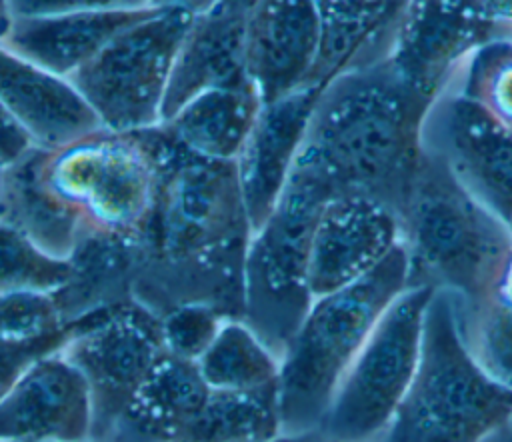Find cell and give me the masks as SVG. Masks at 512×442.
<instances>
[{
	"mask_svg": "<svg viewBox=\"0 0 512 442\" xmlns=\"http://www.w3.org/2000/svg\"><path fill=\"white\" fill-rule=\"evenodd\" d=\"M250 16L216 6L194 18L172 66L162 122L202 92L250 82L246 70Z\"/></svg>",
	"mask_w": 512,
	"mask_h": 442,
	"instance_id": "cell-18",
	"label": "cell"
},
{
	"mask_svg": "<svg viewBox=\"0 0 512 442\" xmlns=\"http://www.w3.org/2000/svg\"><path fill=\"white\" fill-rule=\"evenodd\" d=\"M456 312L462 338L476 362L512 390V304L490 294L466 310L456 306Z\"/></svg>",
	"mask_w": 512,
	"mask_h": 442,
	"instance_id": "cell-28",
	"label": "cell"
},
{
	"mask_svg": "<svg viewBox=\"0 0 512 442\" xmlns=\"http://www.w3.org/2000/svg\"><path fill=\"white\" fill-rule=\"evenodd\" d=\"M406 0H314L322 26L310 84L324 86L346 68L382 58Z\"/></svg>",
	"mask_w": 512,
	"mask_h": 442,
	"instance_id": "cell-23",
	"label": "cell"
},
{
	"mask_svg": "<svg viewBox=\"0 0 512 442\" xmlns=\"http://www.w3.org/2000/svg\"><path fill=\"white\" fill-rule=\"evenodd\" d=\"M262 0H222L218 6L222 8H228V10H236V12H246V14H252L258 4Z\"/></svg>",
	"mask_w": 512,
	"mask_h": 442,
	"instance_id": "cell-38",
	"label": "cell"
},
{
	"mask_svg": "<svg viewBox=\"0 0 512 442\" xmlns=\"http://www.w3.org/2000/svg\"><path fill=\"white\" fill-rule=\"evenodd\" d=\"M64 338L66 330L34 340L0 338V398L36 360L60 350Z\"/></svg>",
	"mask_w": 512,
	"mask_h": 442,
	"instance_id": "cell-32",
	"label": "cell"
},
{
	"mask_svg": "<svg viewBox=\"0 0 512 442\" xmlns=\"http://www.w3.org/2000/svg\"><path fill=\"white\" fill-rule=\"evenodd\" d=\"M272 442H316L310 434H304V436H290V434H282V436H278L276 440H272Z\"/></svg>",
	"mask_w": 512,
	"mask_h": 442,
	"instance_id": "cell-40",
	"label": "cell"
},
{
	"mask_svg": "<svg viewBox=\"0 0 512 442\" xmlns=\"http://www.w3.org/2000/svg\"><path fill=\"white\" fill-rule=\"evenodd\" d=\"M68 260L64 284L52 292L64 326L134 300L136 246L134 236L82 228Z\"/></svg>",
	"mask_w": 512,
	"mask_h": 442,
	"instance_id": "cell-21",
	"label": "cell"
},
{
	"mask_svg": "<svg viewBox=\"0 0 512 442\" xmlns=\"http://www.w3.org/2000/svg\"><path fill=\"white\" fill-rule=\"evenodd\" d=\"M432 294L408 286L388 306L310 434L316 442H382L414 378Z\"/></svg>",
	"mask_w": 512,
	"mask_h": 442,
	"instance_id": "cell-7",
	"label": "cell"
},
{
	"mask_svg": "<svg viewBox=\"0 0 512 442\" xmlns=\"http://www.w3.org/2000/svg\"><path fill=\"white\" fill-rule=\"evenodd\" d=\"M42 172L86 228L134 236L150 212L156 166L140 132L100 128L60 150H46Z\"/></svg>",
	"mask_w": 512,
	"mask_h": 442,
	"instance_id": "cell-9",
	"label": "cell"
},
{
	"mask_svg": "<svg viewBox=\"0 0 512 442\" xmlns=\"http://www.w3.org/2000/svg\"><path fill=\"white\" fill-rule=\"evenodd\" d=\"M398 218L410 286L446 292L460 310L494 292L512 254V234L428 150Z\"/></svg>",
	"mask_w": 512,
	"mask_h": 442,
	"instance_id": "cell-3",
	"label": "cell"
},
{
	"mask_svg": "<svg viewBox=\"0 0 512 442\" xmlns=\"http://www.w3.org/2000/svg\"><path fill=\"white\" fill-rule=\"evenodd\" d=\"M322 86L308 84L284 98L262 104L236 158V172L252 232L274 210L304 144Z\"/></svg>",
	"mask_w": 512,
	"mask_h": 442,
	"instance_id": "cell-16",
	"label": "cell"
},
{
	"mask_svg": "<svg viewBox=\"0 0 512 442\" xmlns=\"http://www.w3.org/2000/svg\"><path fill=\"white\" fill-rule=\"evenodd\" d=\"M222 0H150L152 8H178V10H186L194 16L206 14L212 8H216Z\"/></svg>",
	"mask_w": 512,
	"mask_h": 442,
	"instance_id": "cell-36",
	"label": "cell"
},
{
	"mask_svg": "<svg viewBox=\"0 0 512 442\" xmlns=\"http://www.w3.org/2000/svg\"><path fill=\"white\" fill-rule=\"evenodd\" d=\"M262 104L250 82L214 88L188 100L162 126L192 154L236 162Z\"/></svg>",
	"mask_w": 512,
	"mask_h": 442,
	"instance_id": "cell-24",
	"label": "cell"
},
{
	"mask_svg": "<svg viewBox=\"0 0 512 442\" xmlns=\"http://www.w3.org/2000/svg\"><path fill=\"white\" fill-rule=\"evenodd\" d=\"M68 276V260L54 258L18 230L0 224V294L56 292Z\"/></svg>",
	"mask_w": 512,
	"mask_h": 442,
	"instance_id": "cell-29",
	"label": "cell"
},
{
	"mask_svg": "<svg viewBox=\"0 0 512 442\" xmlns=\"http://www.w3.org/2000/svg\"><path fill=\"white\" fill-rule=\"evenodd\" d=\"M0 102L36 148L60 150L100 128L76 86L0 44Z\"/></svg>",
	"mask_w": 512,
	"mask_h": 442,
	"instance_id": "cell-17",
	"label": "cell"
},
{
	"mask_svg": "<svg viewBox=\"0 0 512 442\" xmlns=\"http://www.w3.org/2000/svg\"><path fill=\"white\" fill-rule=\"evenodd\" d=\"M422 142L424 150L438 156L488 210L508 224L512 134L506 128L474 102L446 88L428 108Z\"/></svg>",
	"mask_w": 512,
	"mask_h": 442,
	"instance_id": "cell-12",
	"label": "cell"
},
{
	"mask_svg": "<svg viewBox=\"0 0 512 442\" xmlns=\"http://www.w3.org/2000/svg\"><path fill=\"white\" fill-rule=\"evenodd\" d=\"M210 390H252L278 384L280 358L242 320L226 318L196 362Z\"/></svg>",
	"mask_w": 512,
	"mask_h": 442,
	"instance_id": "cell-26",
	"label": "cell"
},
{
	"mask_svg": "<svg viewBox=\"0 0 512 442\" xmlns=\"http://www.w3.org/2000/svg\"><path fill=\"white\" fill-rule=\"evenodd\" d=\"M2 176H4V168L0 166V188H2Z\"/></svg>",
	"mask_w": 512,
	"mask_h": 442,
	"instance_id": "cell-41",
	"label": "cell"
},
{
	"mask_svg": "<svg viewBox=\"0 0 512 442\" xmlns=\"http://www.w3.org/2000/svg\"><path fill=\"white\" fill-rule=\"evenodd\" d=\"M408 286V258L398 244L360 280L312 300L280 356L284 434H314L374 326Z\"/></svg>",
	"mask_w": 512,
	"mask_h": 442,
	"instance_id": "cell-4",
	"label": "cell"
},
{
	"mask_svg": "<svg viewBox=\"0 0 512 442\" xmlns=\"http://www.w3.org/2000/svg\"><path fill=\"white\" fill-rule=\"evenodd\" d=\"M140 134L156 166V186L134 234V300L158 316L202 304L224 318H244L252 226L236 162L192 154L162 124Z\"/></svg>",
	"mask_w": 512,
	"mask_h": 442,
	"instance_id": "cell-1",
	"label": "cell"
},
{
	"mask_svg": "<svg viewBox=\"0 0 512 442\" xmlns=\"http://www.w3.org/2000/svg\"><path fill=\"white\" fill-rule=\"evenodd\" d=\"M150 8V0H10L14 18H38L80 12H124Z\"/></svg>",
	"mask_w": 512,
	"mask_h": 442,
	"instance_id": "cell-33",
	"label": "cell"
},
{
	"mask_svg": "<svg viewBox=\"0 0 512 442\" xmlns=\"http://www.w3.org/2000/svg\"><path fill=\"white\" fill-rule=\"evenodd\" d=\"M428 108L382 58L346 68L322 86L300 152L336 194L372 196L400 216L424 154Z\"/></svg>",
	"mask_w": 512,
	"mask_h": 442,
	"instance_id": "cell-2",
	"label": "cell"
},
{
	"mask_svg": "<svg viewBox=\"0 0 512 442\" xmlns=\"http://www.w3.org/2000/svg\"><path fill=\"white\" fill-rule=\"evenodd\" d=\"M86 442H92V440H86Z\"/></svg>",
	"mask_w": 512,
	"mask_h": 442,
	"instance_id": "cell-43",
	"label": "cell"
},
{
	"mask_svg": "<svg viewBox=\"0 0 512 442\" xmlns=\"http://www.w3.org/2000/svg\"><path fill=\"white\" fill-rule=\"evenodd\" d=\"M46 150L32 148L4 168L0 188V224L10 226L54 258L66 260L84 228L78 212L44 180Z\"/></svg>",
	"mask_w": 512,
	"mask_h": 442,
	"instance_id": "cell-22",
	"label": "cell"
},
{
	"mask_svg": "<svg viewBox=\"0 0 512 442\" xmlns=\"http://www.w3.org/2000/svg\"><path fill=\"white\" fill-rule=\"evenodd\" d=\"M58 352L86 382L92 404L90 440L100 442L166 354L160 316L138 300L116 304L66 326Z\"/></svg>",
	"mask_w": 512,
	"mask_h": 442,
	"instance_id": "cell-10",
	"label": "cell"
},
{
	"mask_svg": "<svg viewBox=\"0 0 512 442\" xmlns=\"http://www.w3.org/2000/svg\"><path fill=\"white\" fill-rule=\"evenodd\" d=\"M150 8L14 18L0 44L16 56L70 80L120 30L140 20Z\"/></svg>",
	"mask_w": 512,
	"mask_h": 442,
	"instance_id": "cell-20",
	"label": "cell"
},
{
	"mask_svg": "<svg viewBox=\"0 0 512 442\" xmlns=\"http://www.w3.org/2000/svg\"><path fill=\"white\" fill-rule=\"evenodd\" d=\"M92 404L80 372L56 350L0 398V442H86Z\"/></svg>",
	"mask_w": 512,
	"mask_h": 442,
	"instance_id": "cell-14",
	"label": "cell"
},
{
	"mask_svg": "<svg viewBox=\"0 0 512 442\" xmlns=\"http://www.w3.org/2000/svg\"><path fill=\"white\" fill-rule=\"evenodd\" d=\"M64 330L66 326L52 292L0 294V338L34 340Z\"/></svg>",
	"mask_w": 512,
	"mask_h": 442,
	"instance_id": "cell-30",
	"label": "cell"
},
{
	"mask_svg": "<svg viewBox=\"0 0 512 442\" xmlns=\"http://www.w3.org/2000/svg\"><path fill=\"white\" fill-rule=\"evenodd\" d=\"M448 88L474 102L512 134V32L480 44Z\"/></svg>",
	"mask_w": 512,
	"mask_h": 442,
	"instance_id": "cell-27",
	"label": "cell"
},
{
	"mask_svg": "<svg viewBox=\"0 0 512 442\" xmlns=\"http://www.w3.org/2000/svg\"><path fill=\"white\" fill-rule=\"evenodd\" d=\"M34 146L24 128L14 120V116L0 102V166L8 168L24 158Z\"/></svg>",
	"mask_w": 512,
	"mask_h": 442,
	"instance_id": "cell-34",
	"label": "cell"
},
{
	"mask_svg": "<svg viewBox=\"0 0 512 442\" xmlns=\"http://www.w3.org/2000/svg\"><path fill=\"white\" fill-rule=\"evenodd\" d=\"M512 420V390L468 350L450 294L434 290L414 378L382 442H484Z\"/></svg>",
	"mask_w": 512,
	"mask_h": 442,
	"instance_id": "cell-5",
	"label": "cell"
},
{
	"mask_svg": "<svg viewBox=\"0 0 512 442\" xmlns=\"http://www.w3.org/2000/svg\"><path fill=\"white\" fill-rule=\"evenodd\" d=\"M482 12L490 22L502 30L512 32V0H478Z\"/></svg>",
	"mask_w": 512,
	"mask_h": 442,
	"instance_id": "cell-35",
	"label": "cell"
},
{
	"mask_svg": "<svg viewBox=\"0 0 512 442\" xmlns=\"http://www.w3.org/2000/svg\"><path fill=\"white\" fill-rule=\"evenodd\" d=\"M194 18L178 8H150L70 78L106 130L162 124L172 66Z\"/></svg>",
	"mask_w": 512,
	"mask_h": 442,
	"instance_id": "cell-8",
	"label": "cell"
},
{
	"mask_svg": "<svg viewBox=\"0 0 512 442\" xmlns=\"http://www.w3.org/2000/svg\"><path fill=\"white\" fill-rule=\"evenodd\" d=\"M278 384L210 390L182 442H272L282 436Z\"/></svg>",
	"mask_w": 512,
	"mask_h": 442,
	"instance_id": "cell-25",
	"label": "cell"
},
{
	"mask_svg": "<svg viewBox=\"0 0 512 442\" xmlns=\"http://www.w3.org/2000/svg\"><path fill=\"white\" fill-rule=\"evenodd\" d=\"M510 426H512V420H510Z\"/></svg>",
	"mask_w": 512,
	"mask_h": 442,
	"instance_id": "cell-42",
	"label": "cell"
},
{
	"mask_svg": "<svg viewBox=\"0 0 512 442\" xmlns=\"http://www.w3.org/2000/svg\"><path fill=\"white\" fill-rule=\"evenodd\" d=\"M322 44L314 0H262L248 22L246 70L262 102L310 84Z\"/></svg>",
	"mask_w": 512,
	"mask_h": 442,
	"instance_id": "cell-15",
	"label": "cell"
},
{
	"mask_svg": "<svg viewBox=\"0 0 512 442\" xmlns=\"http://www.w3.org/2000/svg\"><path fill=\"white\" fill-rule=\"evenodd\" d=\"M492 294H496V296L502 298L504 302L512 304V254H510V258L506 260V266H504V270H502V274H500V280H498V284H496V288H494Z\"/></svg>",
	"mask_w": 512,
	"mask_h": 442,
	"instance_id": "cell-37",
	"label": "cell"
},
{
	"mask_svg": "<svg viewBox=\"0 0 512 442\" xmlns=\"http://www.w3.org/2000/svg\"><path fill=\"white\" fill-rule=\"evenodd\" d=\"M334 194L324 172L300 152L274 210L252 232L244 262L242 320L278 358L314 300L312 238L318 216Z\"/></svg>",
	"mask_w": 512,
	"mask_h": 442,
	"instance_id": "cell-6",
	"label": "cell"
},
{
	"mask_svg": "<svg viewBox=\"0 0 512 442\" xmlns=\"http://www.w3.org/2000/svg\"><path fill=\"white\" fill-rule=\"evenodd\" d=\"M226 318L210 306L186 304L160 316L162 342L170 356L198 362Z\"/></svg>",
	"mask_w": 512,
	"mask_h": 442,
	"instance_id": "cell-31",
	"label": "cell"
},
{
	"mask_svg": "<svg viewBox=\"0 0 512 442\" xmlns=\"http://www.w3.org/2000/svg\"><path fill=\"white\" fill-rule=\"evenodd\" d=\"M400 244L398 214L384 202L358 194H334L322 208L310 252L314 298L340 290L374 270Z\"/></svg>",
	"mask_w": 512,
	"mask_h": 442,
	"instance_id": "cell-13",
	"label": "cell"
},
{
	"mask_svg": "<svg viewBox=\"0 0 512 442\" xmlns=\"http://www.w3.org/2000/svg\"><path fill=\"white\" fill-rule=\"evenodd\" d=\"M506 32L478 0H406L382 60L432 104L480 44Z\"/></svg>",
	"mask_w": 512,
	"mask_h": 442,
	"instance_id": "cell-11",
	"label": "cell"
},
{
	"mask_svg": "<svg viewBox=\"0 0 512 442\" xmlns=\"http://www.w3.org/2000/svg\"><path fill=\"white\" fill-rule=\"evenodd\" d=\"M208 392L196 362L166 352L100 442H182Z\"/></svg>",
	"mask_w": 512,
	"mask_h": 442,
	"instance_id": "cell-19",
	"label": "cell"
},
{
	"mask_svg": "<svg viewBox=\"0 0 512 442\" xmlns=\"http://www.w3.org/2000/svg\"><path fill=\"white\" fill-rule=\"evenodd\" d=\"M12 20H14V16H12V10H10V0H0V40L8 32Z\"/></svg>",
	"mask_w": 512,
	"mask_h": 442,
	"instance_id": "cell-39",
	"label": "cell"
}]
</instances>
